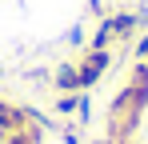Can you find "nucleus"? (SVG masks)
I'll list each match as a JSON object with an SVG mask.
<instances>
[{"mask_svg": "<svg viewBox=\"0 0 148 144\" xmlns=\"http://www.w3.org/2000/svg\"><path fill=\"white\" fill-rule=\"evenodd\" d=\"M108 68H112V52H108V48H88L84 60H80V88L92 92L100 80L108 76Z\"/></svg>", "mask_w": 148, "mask_h": 144, "instance_id": "obj_2", "label": "nucleus"}, {"mask_svg": "<svg viewBox=\"0 0 148 144\" xmlns=\"http://www.w3.org/2000/svg\"><path fill=\"white\" fill-rule=\"evenodd\" d=\"M52 84H56V92H80V64H72V60L56 64Z\"/></svg>", "mask_w": 148, "mask_h": 144, "instance_id": "obj_4", "label": "nucleus"}, {"mask_svg": "<svg viewBox=\"0 0 148 144\" xmlns=\"http://www.w3.org/2000/svg\"><path fill=\"white\" fill-rule=\"evenodd\" d=\"M104 28H108V36H112V40L128 44V40H132V32L140 28V16H136V12H116V16H104Z\"/></svg>", "mask_w": 148, "mask_h": 144, "instance_id": "obj_3", "label": "nucleus"}, {"mask_svg": "<svg viewBox=\"0 0 148 144\" xmlns=\"http://www.w3.org/2000/svg\"><path fill=\"white\" fill-rule=\"evenodd\" d=\"M4 104H8V100H0V112H4Z\"/></svg>", "mask_w": 148, "mask_h": 144, "instance_id": "obj_12", "label": "nucleus"}, {"mask_svg": "<svg viewBox=\"0 0 148 144\" xmlns=\"http://www.w3.org/2000/svg\"><path fill=\"white\" fill-rule=\"evenodd\" d=\"M132 56H136V60H144V64H148V36H140V40H136V48H132Z\"/></svg>", "mask_w": 148, "mask_h": 144, "instance_id": "obj_8", "label": "nucleus"}, {"mask_svg": "<svg viewBox=\"0 0 148 144\" xmlns=\"http://www.w3.org/2000/svg\"><path fill=\"white\" fill-rule=\"evenodd\" d=\"M40 140H44V128L24 124V128H16V132H8V140H4V144H40Z\"/></svg>", "mask_w": 148, "mask_h": 144, "instance_id": "obj_5", "label": "nucleus"}, {"mask_svg": "<svg viewBox=\"0 0 148 144\" xmlns=\"http://www.w3.org/2000/svg\"><path fill=\"white\" fill-rule=\"evenodd\" d=\"M76 120H80V128H88V124H92V96H88V88H80V104H76Z\"/></svg>", "mask_w": 148, "mask_h": 144, "instance_id": "obj_7", "label": "nucleus"}, {"mask_svg": "<svg viewBox=\"0 0 148 144\" xmlns=\"http://www.w3.org/2000/svg\"><path fill=\"white\" fill-rule=\"evenodd\" d=\"M76 104H80V92H60L52 100V112L56 116H76Z\"/></svg>", "mask_w": 148, "mask_h": 144, "instance_id": "obj_6", "label": "nucleus"}, {"mask_svg": "<svg viewBox=\"0 0 148 144\" xmlns=\"http://www.w3.org/2000/svg\"><path fill=\"white\" fill-rule=\"evenodd\" d=\"M60 140H64V144H80V140H76V132H72V128H68V124L60 128Z\"/></svg>", "mask_w": 148, "mask_h": 144, "instance_id": "obj_10", "label": "nucleus"}, {"mask_svg": "<svg viewBox=\"0 0 148 144\" xmlns=\"http://www.w3.org/2000/svg\"><path fill=\"white\" fill-rule=\"evenodd\" d=\"M88 12L92 16H104V0H88Z\"/></svg>", "mask_w": 148, "mask_h": 144, "instance_id": "obj_11", "label": "nucleus"}, {"mask_svg": "<svg viewBox=\"0 0 148 144\" xmlns=\"http://www.w3.org/2000/svg\"><path fill=\"white\" fill-rule=\"evenodd\" d=\"M68 44H84V24H72L68 28Z\"/></svg>", "mask_w": 148, "mask_h": 144, "instance_id": "obj_9", "label": "nucleus"}, {"mask_svg": "<svg viewBox=\"0 0 148 144\" xmlns=\"http://www.w3.org/2000/svg\"><path fill=\"white\" fill-rule=\"evenodd\" d=\"M148 112V84H136V80H128L120 92L112 96V104H108V116H104V140L108 144H128L136 132H140V120Z\"/></svg>", "mask_w": 148, "mask_h": 144, "instance_id": "obj_1", "label": "nucleus"}]
</instances>
